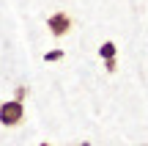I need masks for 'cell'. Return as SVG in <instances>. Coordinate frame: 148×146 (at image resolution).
Here are the masks:
<instances>
[{"instance_id":"cell-7","label":"cell","mask_w":148,"mask_h":146,"mask_svg":"<svg viewBox=\"0 0 148 146\" xmlns=\"http://www.w3.org/2000/svg\"><path fill=\"white\" fill-rule=\"evenodd\" d=\"M41 146H49V143H41Z\"/></svg>"},{"instance_id":"cell-3","label":"cell","mask_w":148,"mask_h":146,"mask_svg":"<svg viewBox=\"0 0 148 146\" xmlns=\"http://www.w3.org/2000/svg\"><path fill=\"white\" fill-rule=\"evenodd\" d=\"M115 55H118L115 42H101V47H99V58H104V61H115Z\"/></svg>"},{"instance_id":"cell-2","label":"cell","mask_w":148,"mask_h":146,"mask_svg":"<svg viewBox=\"0 0 148 146\" xmlns=\"http://www.w3.org/2000/svg\"><path fill=\"white\" fill-rule=\"evenodd\" d=\"M71 25H74V22H71V17L66 14V11H55V14L47 19V28H49V33H52L55 39L66 36V33L71 30Z\"/></svg>"},{"instance_id":"cell-5","label":"cell","mask_w":148,"mask_h":146,"mask_svg":"<svg viewBox=\"0 0 148 146\" xmlns=\"http://www.w3.org/2000/svg\"><path fill=\"white\" fill-rule=\"evenodd\" d=\"M22 97H27V88H25V86L16 88V97H14V99H22Z\"/></svg>"},{"instance_id":"cell-1","label":"cell","mask_w":148,"mask_h":146,"mask_svg":"<svg viewBox=\"0 0 148 146\" xmlns=\"http://www.w3.org/2000/svg\"><path fill=\"white\" fill-rule=\"evenodd\" d=\"M25 121V105L22 99H8L0 105V124L3 127H16Z\"/></svg>"},{"instance_id":"cell-6","label":"cell","mask_w":148,"mask_h":146,"mask_svg":"<svg viewBox=\"0 0 148 146\" xmlns=\"http://www.w3.org/2000/svg\"><path fill=\"white\" fill-rule=\"evenodd\" d=\"M104 69L107 72H115V61H104Z\"/></svg>"},{"instance_id":"cell-4","label":"cell","mask_w":148,"mask_h":146,"mask_svg":"<svg viewBox=\"0 0 148 146\" xmlns=\"http://www.w3.org/2000/svg\"><path fill=\"white\" fill-rule=\"evenodd\" d=\"M63 58V50H49V53H44V61L47 64H55V61Z\"/></svg>"}]
</instances>
